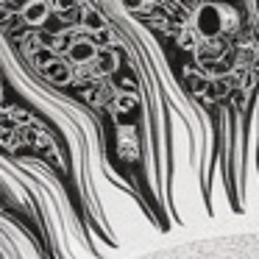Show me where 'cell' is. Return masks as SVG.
<instances>
[{"label": "cell", "mask_w": 259, "mask_h": 259, "mask_svg": "<svg viewBox=\"0 0 259 259\" xmlns=\"http://www.w3.org/2000/svg\"><path fill=\"white\" fill-rule=\"evenodd\" d=\"M134 259H259V231L242 229L176 240Z\"/></svg>", "instance_id": "6da1fadb"}, {"label": "cell", "mask_w": 259, "mask_h": 259, "mask_svg": "<svg viewBox=\"0 0 259 259\" xmlns=\"http://www.w3.org/2000/svg\"><path fill=\"white\" fill-rule=\"evenodd\" d=\"M192 23H195V31H198L201 36H218L220 31H223V25H226L223 6H214V3H206V6H201V9L195 12Z\"/></svg>", "instance_id": "7a4b0ae2"}, {"label": "cell", "mask_w": 259, "mask_h": 259, "mask_svg": "<svg viewBox=\"0 0 259 259\" xmlns=\"http://www.w3.org/2000/svg\"><path fill=\"white\" fill-rule=\"evenodd\" d=\"M67 53H70V62H73V64H90V62H95V59H98V48L92 45L90 39L73 42Z\"/></svg>", "instance_id": "3957f363"}, {"label": "cell", "mask_w": 259, "mask_h": 259, "mask_svg": "<svg viewBox=\"0 0 259 259\" xmlns=\"http://www.w3.org/2000/svg\"><path fill=\"white\" fill-rule=\"evenodd\" d=\"M48 14H51V9H48L45 0H31V3H25V9H23V20L28 25H42L48 20Z\"/></svg>", "instance_id": "277c9868"}, {"label": "cell", "mask_w": 259, "mask_h": 259, "mask_svg": "<svg viewBox=\"0 0 259 259\" xmlns=\"http://www.w3.org/2000/svg\"><path fill=\"white\" fill-rule=\"evenodd\" d=\"M45 75L53 81V84H67V81L73 78L70 67H67V64H62V62H51V64H45Z\"/></svg>", "instance_id": "5b68a950"}, {"label": "cell", "mask_w": 259, "mask_h": 259, "mask_svg": "<svg viewBox=\"0 0 259 259\" xmlns=\"http://www.w3.org/2000/svg\"><path fill=\"white\" fill-rule=\"evenodd\" d=\"M117 53L114 51H103V53H98V67H101V73H114L117 70Z\"/></svg>", "instance_id": "8992f818"}, {"label": "cell", "mask_w": 259, "mask_h": 259, "mask_svg": "<svg viewBox=\"0 0 259 259\" xmlns=\"http://www.w3.org/2000/svg\"><path fill=\"white\" fill-rule=\"evenodd\" d=\"M142 3H145V0H123V6H125V9H140Z\"/></svg>", "instance_id": "52a82bcc"}, {"label": "cell", "mask_w": 259, "mask_h": 259, "mask_svg": "<svg viewBox=\"0 0 259 259\" xmlns=\"http://www.w3.org/2000/svg\"><path fill=\"white\" fill-rule=\"evenodd\" d=\"M87 25H92V28H98V25H101V20H98L95 14H90V17H87Z\"/></svg>", "instance_id": "ba28073f"}]
</instances>
